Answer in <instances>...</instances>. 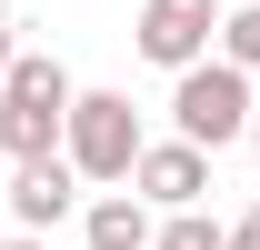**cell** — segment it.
Here are the masks:
<instances>
[{"label": "cell", "instance_id": "9", "mask_svg": "<svg viewBox=\"0 0 260 250\" xmlns=\"http://www.w3.org/2000/svg\"><path fill=\"white\" fill-rule=\"evenodd\" d=\"M220 50L240 70H260V0H230V20H220Z\"/></svg>", "mask_w": 260, "mask_h": 250}, {"label": "cell", "instance_id": "2", "mask_svg": "<svg viewBox=\"0 0 260 250\" xmlns=\"http://www.w3.org/2000/svg\"><path fill=\"white\" fill-rule=\"evenodd\" d=\"M70 100H80V80H70L50 50H20V60L0 70V150L30 160V150H60L70 130Z\"/></svg>", "mask_w": 260, "mask_h": 250}, {"label": "cell", "instance_id": "1", "mask_svg": "<svg viewBox=\"0 0 260 250\" xmlns=\"http://www.w3.org/2000/svg\"><path fill=\"white\" fill-rule=\"evenodd\" d=\"M250 80H260V70H240L230 50H210V60H190V70H170V130H190L200 150L250 140V110H260Z\"/></svg>", "mask_w": 260, "mask_h": 250}, {"label": "cell", "instance_id": "3", "mask_svg": "<svg viewBox=\"0 0 260 250\" xmlns=\"http://www.w3.org/2000/svg\"><path fill=\"white\" fill-rule=\"evenodd\" d=\"M60 150L80 160L90 190H110V180H130V160L150 150V130H140V110H130V90H80V100H70Z\"/></svg>", "mask_w": 260, "mask_h": 250}, {"label": "cell", "instance_id": "13", "mask_svg": "<svg viewBox=\"0 0 260 250\" xmlns=\"http://www.w3.org/2000/svg\"><path fill=\"white\" fill-rule=\"evenodd\" d=\"M230 250H260V240H250V230H230Z\"/></svg>", "mask_w": 260, "mask_h": 250}, {"label": "cell", "instance_id": "14", "mask_svg": "<svg viewBox=\"0 0 260 250\" xmlns=\"http://www.w3.org/2000/svg\"><path fill=\"white\" fill-rule=\"evenodd\" d=\"M250 160H260V110H250Z\"/></svg>", "mask_w": 260, "mask_h": 250}, {"label": "cell", "instance_id": "5", "mask_svg": "<svg viewBox=\"0 0 260 250\" xmlns=\"http://www.w3.org/2000/svg\"><path fill=\"white\" fill-rule=\"evenodd\" d=\"M80 160L70 150H30V160H10V190H0V200H10V220H20V230H60L70 210H80Z\"/></svg>", "mask_w": 260, "mask_h": 250}, {"label": "cell", "instance_id": "10", "mask_svg": "<svg viewBox=\"0 0 260 250\" xmlns=\"http://www.w3.org/2000/svg\"><path fill=\"white\" fill-rule=\"evenodd\" d=\"M20 60V20H10V0H0V70Z\"/></svg>", "mask_w": 260, "mask_h": 250}, {"label": "cell", "instance_id": "4", "mask_svg": "<svg viewBox=\"0 0 260 250\" xmlns=\"http://www.w3.org/2000/svg\"><path fill=\"white\" fill-rule=\"evenodd\" d=\"M220 20H230V0H140V60L150 70H190L220 50Z\"/></svg>", "mask_w": 260, "mask_h": 250}, {"label": "cell", "instance_id": "8", "mask_svg": "<svg viewBox=\"0 0 260 250\" xmlns=\"http://www.w3.org/2000/svg\"><path fill=\"white\" fill-rule=\"evenodd\" d=\"M150 250H230V230L190 200V210H160V240H150Z\"/></svg>", "mask_w": 260, "mask_h": 250}, {"label": "cell", "instance_id": "12", "mask_svg": "<svg viewBox=\"0 0 260 250\" xmlns=\"http://www.w3.org/2000/svg\"><path fill=\"white\" fill-rule=\"evenodd\" d=\"M240 230H250V240H260V200H250V210H240Z\"/></svg>", "mask_w": 260, "mask_h": 250}, {"label": "cell", "instance_id": "11", "mask_svg": "<svg viewBox=\"0 0 260 250\" xmlns=\"http://www.w3.org/2000/svg\"><path fill=\"white\" fill-rule=\"evenodd\" d=\"M0 250H50V230H20V220H10V240Z\"/></svg>", "mask_w": 260, "mask_h": 250}, {"label": "cell", "instance_id": "6", "mask_svg": "<svg viewBox=\"0 0 260 250\" xmlns=\"http://www.w3.org/2000/svg\"><path fill=\"white\" fill-rule=\"evenodd\" d=\"M210 160L220 150H200L190 130H170V140H150V150L130 160V190H140L150 210H190L200 190H210Z\"/></svg>", "mask_w": 260, "mask_h": 250}, {"label": "cell", "instance_id": "7", "mask_svg": "<svg viewBox=\"0 0 260 250\" xmlns=\"http://www.w3.org/2000/svg\"><path fill=\"white\" fill-rule=\"evenodd\" d=\"M80 240H90V250H150V240H160V210H150L130 180H110V190L80 200Z\"/></svg>", "mask_w": 260, "mask_h": 250}]
</instances>
